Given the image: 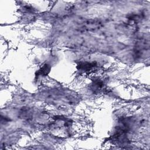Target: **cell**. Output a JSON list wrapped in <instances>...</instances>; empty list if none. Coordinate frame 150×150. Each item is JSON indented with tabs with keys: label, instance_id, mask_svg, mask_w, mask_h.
Returning <instances> with one entry per match:
<instances>
[{
	"label": "cell",
	"instance_id": "1",
	"mask_svg": "<svg viewBox=\"0 0 150 150\" xmlns=\"http://www.w3.org/2000/svg\"><path fill=\"white\" fill-rule=\"evenodd\" d=\"M103 26V23L98 19H88L80 23L77 30L80 32H92L100 29Z\"/></svg>",
	"mask_w": 150,
	"mask_h": 150
},
{
	"label": "cell",
	"instance_id": "2",
	"mask_svg": "<svg viewBox=\"0 0 150 150\" xmlns=\"http://www.w3.org/2000/svg\"><path fill=\"white\" fill-rule=\"evenodd\" d=\"M149 49V41L142 39L138 41L136 43L134 53L137 58H140L143 56L145 52Z\"/></svg>",
	"mask_w": 150,
	"mask_h": 150
},
{
	"label": "cell",
	"instance_id": "3",
	"mask_svg": "<svg viewBox=\"0 0 150 150\" xmlns=\"http://www.w3.org/2000/svg\"><path fill=\"white\" fill-rule=\"evenodd\" d=\"M96 64L97 63L96 62H80L77 64V68L79 70L87 71L91 70L96 66Z\"/></svg>",
	"mask_w": 150,
	"mask_h": 150
},
{
	"label": "cell",
	"instance_id": "4",
	"mask_svg": "<svg viewBox=\"0 0 150 150\" xmlns=\"http://www.w3.org/2000/svg\"><path fill=\"white\" fill-rule=\"evenodd\" d=\"M104 84L101 80L98 79L94 80L91 85V88L94 92H98L104 88Z\"/></svg>",
	"mask_w": 150,
	"mask_h": 150
},
{
	"label": "cell",
	"instance_id": "5",
	"mask_svg": "<svg viewBox=\"0 0 150 150\" xmlns=\"http://www.w3.org/2000/svg\"><path fill=\"white\" fill-rule=\"evenodd\" d=\"M50 69H51V67L50 66V65H49L48 64H45L42 67H40V69L38 71H37L36 73V76H46L49 73L50 71Z\"/></svg>",
	"mask_w": 150,
	"mask_h": 150
}]
</instances>
